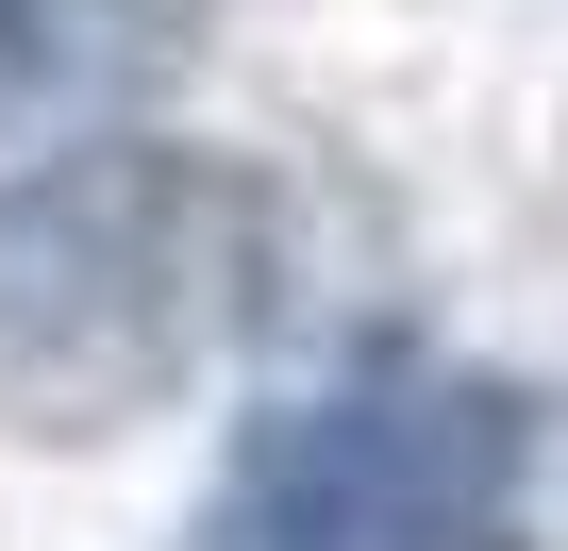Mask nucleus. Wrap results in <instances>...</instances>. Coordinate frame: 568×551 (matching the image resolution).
<instances>
[{
	"label": "nucleus",
	"instance_id": "f257e3e1",
	"mask_svg": "<svg viewBox=\"0 0 568 551\" xmlns=\"http://www.w3.org/2000/svg\"><path fill=\"white\" fill-rule=\"evenodd\" d=\"M251 201L201 151L101 134L0 184V435H134L234 335Z\"/></svg>",
	"mask_w": 568,
	"mask_h": 551
},
{
	"label": "nucleus",
	"instance_id": "f03ea898",
	"mask_svg": "<svg viewBox=\"0 0 568 551\" xmlns=\"http://www.w3.org/2000/svg\"><path fill=\"white\" fill-rule=\"evenodd\" d=\"M501 484H518L501 385H335L251 435V468L201 501L184 551H485Z\"/></svg>",
	"mask_w": 568,
	"mask_h": 551
},
{
	"label": "nucleus",
	"instance_id": "7ed1b4c3",
	"mask_svg": "<svg viewBox=\"0 0 568 551\" xmlns=\"http://www.w3.org/2000/svg\"><path fill=\"white\" fill-rule=\"evenodd\" d=\"M184 18L201 0H0V151L151 101L184 68Z\"/></svg>",
	"mask_w": 568,
	"mask_h": 551
}]
</instances>
